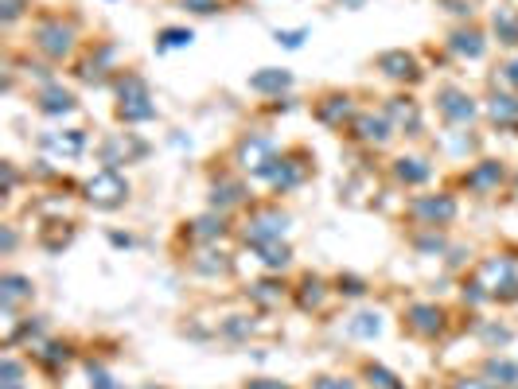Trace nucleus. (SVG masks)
Returning <instances> with one entry per match:
<instances>
[{"mask_svg":"<svg viewBox=\"0 0 518 389\" xmlns=\"http://www.w3.org/2000/svg\"><path fill=\"white\" fill-rule=\"evenodd\" d=\"M429 176H433V168H429L425 160H417V156H402V160H394V179H398V183H406V187H421Z\"/></svg>","mask_w":518,"mask_h":389,"instance_id":"nucleus-22","label":"nucleus"},{"mask_svg":"<svg viewBox=\"0 0 518 389\" xmlns=\"http://www.w3.org/2000/svg\"><path fill=\"white\" fill-rule=\"evenodd\" d=\"M347 327H351V335H359V339H378V335H382V316H378V312H374V316L363 312V316L351 319Z\"/></svg>","mask_w":518,"mask_h":389,"instance_id":"nucleus-28","label":"nucleus"},{"mask_svg":"<svg viewBox=\"0 0 518 389\" xmlns=\"http://www.w3.org/2000/svg\"><path fill=\"white\" fill-rule=\"evenodd\" d=\"M304 36H308L304 28H296V32H277V43H285V47H300Z\"/></svg>","mask_w":518,"mask_h":389,"instance_id":"nucleus-34","label":"nucleus"},{"mask_svg":"<svg viewBox=\"0 0 518 389\" xmlns=\"http://www.w3.org/2000/svg\"><path fill=\"white\" fill-rule=\"evenodd\" d=\"M312 164H316V160H312L304 148L281 152V156H277V164H273V172H269L273 191H293V187H300L304 179L312 176Z\"/></svg>","mask_w":518,"mask_h":389,"instance_id":"nucleus-8","label":"nucleus"},{"mask_svg":"<svg viewBox=\"0 0 518 389\" xmlns=\"http://www.w3.org/2000/svg\"><path fill=\"white\" fill-rule=\"evenodd\" d=\"M86 203L98 211H117L129 203V179L121 176L117 168H98L94 176L86 179Z\"/></svg>","mask_w":518,"mask_h":389,"instance_id":"nucleus-4","label":"nucleus"},{"mask_svg":"<svg viewBox=\"0 0 518 389\" xmlns=\"http://www.w3.org/2000/svg\"><path fill=\"white\" fill-rule=\"evenodd\" d=\"M378 71L386 74V78H394V82H421V67H417V59L409 55V51H382L378 55Z\"/></svg>","mask_w":518,"mask_h":389,"instance_id":"nucleus-13","label":"nucleus"},{"mask_svg":"<svg viewBox=\"0 0 518 389\" xmlns=\"http://www.w3.org/2000/svg\"><path fill=\"white\" fill-rule=\"evenodd\" d=\"M160 39H164V43H160V47H191V28H164V32H160Z\"/></svg>","mask_w":518,"mask_h":389,"instance_id":"nucleus-30","label":"nucleus"},{"mask_svg":"<svg viewBox=\"0 0 518 389\" xmlns=\"http://www.w3.org/2000/svg\"><path fill=\"white\" fill-rule=\"evenodd\" d=\"M156 117V106H152V94H148V82L141 74H125L117 82V121L125 125H141V121H152Z\"/></svg>","mask_w":518,"mask_h":389,"instance_id":"nucleus-2","label":"nucleus"},{"mask_svg":"<svg viewBox=\"0 0 518 389\" xmlns=\"http://www.w3.org/2000/svg\"><path fill=\"white\" fill-rule=\"evenodd\" d=\"M316 121L320 125H328V129H351V121H355V106H351V94H343V90H328L316 106Z\"/></svg>","mask_w":518,"mask_h":389,"instance_id":"nucleus-11","label":"nucleus"},{"mask_svg":"<svg viewBox=\"0 0 518 389\" xmlns=\"http://www.w3.org/2000/svg\"><path fill=\"white\" fill-rule=\"evenodd\" d=\"M363 370H367V378H370V386L374 389H406L394 374H390V370H382V366H374V362H367Z\"/></svg>","mask_w":518,"mask_h":389,"instance_id":"nucleus-29","label":"nucleus"},{"mask_svg":"<svg viewBox=\"0 0 518 389\" xmlns=\"http://www.w3.org/2000/svg\"><path fill=\"white\" fill-rule=\"evenodd\" d=\"M444 312L441 304H409L406 316H402V331H409L413 339H437L444 331Z\"/></svg>","mask_w":518,"mask_h":389,"instance_id":"nucleus-10","label":"nucleus"},{"mask_svg":"<svg viewBox=\"0 0 518 389\" xmlns=\"http://www.w3.org/2000/svg\"><path fill=\"white\" fill-rule=\"evenodd\" d=\"M324 300H328V284L308 273V277L300 281V288H296V308H300V312H320Z\"/></svg>","mask_w":518,"mask_h":389,"instance_id":"nucleus-19","label":"nucleus"},{"mask_svg":"<svg viewBox=\"0 0 518 389\" xmlns=\"http://www.w3.org/2000/svg\"><path fill=\"white\" fill-rule=\"evenodd\" d=\"M0 288H4L0 296H4V312H8V316L16 312L20 300H32V296H36V284L28 281V277H20V273H8V277L0 281Z\"/></svg>","mask_w":518,"mask_h":389,"instance_id":"nucleus-20","label":"nucleus"},{"mask_svg":"<svg viewBox=\"0 0 518 389\" xmlns=\"http://www.w3.org/2000/svg\"><path fill=\"white\" fill-rule=\"evenodd\" d=\"M312 389H355L351 378H328V374H320V378H312Z\"/></svg>","mask_w":518,"mask_h":389,"instance_id":"nucleus-33","label":"nucleus"},{"mask_svg":"<svg viewBox=\"0 0 518 389\" xmlns=\"http://www.w3.org/2000/svg\"><path fill=\"white\" fill-rule=\"evenodd\" d=\"M254 253H261L258 261L265 269H285V265L293 261V249L285 246L281 238H277V242H261V246H254Z\"/></svg>","mask_w":518,"mask_h":389,"instance_id":"nucleus-25","label":"nucleus"},{"mask_svg":"<svg viewBox=\"0 0 518 389\" xmlns=\"http://www.w3.org/2000/svg\"><path fill=\"white\" fill-rule=\"evenodd\" d=\"M184 12H195V16H215L222 12V0H180Z\"/></svg>","mask_w":518,"mask_h":389,"instance_id":"nucleus-31","label":"nucleus"},{"mask_svg":"<svg viewBox=\"0 0 518 389\" xmlns=\"http://www.w3.org/2000/svg\"><path fill=\"white\" fill-rule=\"evenodd\" d=\"M285 230H289V214L281 211V207H273V203H261V207H254L250 218H246L242 238H246L250 246H261V242H277Z\"/></svg>","mask_w":518,"mask_h":389,"instance_id":"nucleus-6","label":"nucleus"},{"mask_svg":"<svg viewBox=\"0 0 518 389\" xmlns=\"http://www.w3.org/2000/svg\"><path fill=\"white\" fill-rule=\"evenodd\" d=\"M74 39H78V28L74 20H63V16H39L36 28H32V47H36L43 59L51 63H63L74 51Z\"/></svg>","mask_w":518,"mask_h":389,"instance_id":"nucleus-1","label":"nucleus"},{"mask_svg":"<svg viewBox=\"0 0 518 389\" xmlns=\"http://www.w3.org/2000/svg\"><path fill=\"white\" fill-rule=\"evenodd\" d=\"M491 28H495L499 43L518 47V12H511V8H499V12L491 16Z\"/></svg>","mask_w":518,"mask_h":389,"instance_id":"nucleus-26","label":"nucleus"},{"mask_svg":"<svg viewBox=\"0 0 518 389\" xmlns=\"http://www.w3.org/2000/svg\"><path fill=\"white\" fill-rule=\"evenodd\" d=\"M234 164H238V172H254V176L269 179L273 164H277V148L261 133H242L234 144Z\"/></svg>","mask_w":518,"mask_h":389,"instance_id":"nucleus-5","label":"nucleus"},{"mask_svg":"<svg viewBox=\"0 0 518 389\" xmlns=\"http://www.w3.org/2000/svg\"><path fill=\"white\" fill-rule=\"evenodd\" d=\"M43 148H47V152H59V156H67V160H74V156H82V148H86V133H82V129L47 133V137H43Z\"/></svg>","mask_w":518,"mask_h":389,"instance_id":"nucleus-18","label":"nucleus"},{"mask_svg":"<svg viewBox=\"0 0 518 389\" xmlns=\"http://www.w3.org/2000/svg\"><path fill=\"white\" fill-rule=\"evenodd\" d=\"M222 234H226V218L215 211L191 222V238H195V242H219Z\"/></svg>","mask_w":518,"mask_h":389,"instance_id":"nucleus-24","label":"nucleus"},{"mask_svg":"<svg viewBox=\"0 0 518 389\" xmlns=\"http://www.w3.org/2000/svg\"><path fill=\"white\" fill-rule=\"evenodd\" d=\"M456 199L452 195H421V199H413L409 203V218L421 226V230H441L448 226L452 218H456Z\"/></svg>","mask_w":518,"mask_h":389,"instance_id":"nucleus-9","label":"nucleus"},{"mask_svg":"<svg viewBox=\"0 0 518 389\" xmlns=\"http://www.w3.org/2000/svg\"><path fill=\"white\" fill-rule=\"evenodd\" d=\"M487 378L495 382V386H515L518 382V366L515 362H507V358H487Z\"/></svg>","mask_w":518,"mask_h":389,"instance_id":"nucleus-27","label":"nucleus"},{"mask_svg":"<svg viewBox=\"0 0 518 389\" xmlns=\"http://www.w3.org/2000/svg\"><path fill=\"white\" fill-rule=\"evenodd\" d=\"M491 121L499 125V129H518V98L515 94H491Z\"/></svg>","mask_w":518,"mask_h":389,"instance_id":"nucleus-21","label":"nucleus"},{"mask_svg":"<svg viewBox=\"0 0 518 389\" xmlns=\"http://www.w3.org/2000/svg\"><path fill=\"white\" fill-rule=\"evenodd\" d=\"M476 284L483 288L487 300H499V304H515L518 300V273L507 257H487L476 269Z\"/></svg>","mask_w":518,"mask_h":389,"instance_id":"nucleus-3","label":"nucleus"},{"mask_svg":"<svg viewBox=\"0 0 518 389\" xmlns=\"http://www.w3.org/2000/svg\"><path fill=\"white\" fill-rule=\"evenodd\" d=\"M507 183V168H503V160H480V164H472L468 172H464V187L472 191V195H495L499 187Z\"/></svg>","mask_w":518,"mask_h":389,"instance_id":"nucleus-12","label":"nucleus"},{"mask_svg":"<svg viewBox=\"0 0 518 389\" xmlns=\"http://www.w3.org/2000/svg\"><path fill=\"white\" fill-rule=\"evenodd\" d=\"M452 389H499V386H495L487 374H483V378H476V374H460V378L452 382Z\"/></svg>","mask_w":518,"mask_h":389,"instance_id":"nucleus-32","label":"nucleus"},{"mask_svg":"<svg viewBox=\"0 0 518 389\" xmlns=\"http://www.w3.org/2000/svg\"><path fill=\"white\" fill-rule=\"evenodd\" d=\"M386 117H390L394 133H406V137H417V133H421V106H417L413 98H390Z\"/></svg>","mask_w":518,"mask_h":389,"instance_id":"nucleus-15","label":"nucleus"},{"mask_svg":"<svg viewBox=\"0 0 518 389\" xmlns=\"http://www.w3.org/2000/svg\"><path fill=\"white\" fill-rule=\"evenodd\" d=\"M36 109L39 113H47V117H67V113L78 109V102H74L71 90H63L59 82H51V86H43L36 94Z\"/></svg>","mask_w":518,"mask_h":389,"instance_id":"nucleus-17","label":"nucleus"},{"mask_svg":"<svg viewBox=\"0 0 518 389\" xmlns=\"http://www.w3.org/2000/svg\"><path fill=\"white\" fill-rule=\"evenodd\" d=\"M289 86H293L289 71H277V67H261V71L250 78V90H254V94H281V90H289Z\"/></svg>","mask_w":518,"mask_h":389,"instance_id":"nucleus-23","label":"nucleus"},{"mask_svg":"<svg viewBox=\"0 0 518 389\" xmlns=\"http://www.w3.org/2000/svg\"><path fill=\"white\" fill-rule=\"evenodd\" d=\"M20 4H24V0H4V20H8V24L20 16Z\"/></svg>","mask_w":518,"mask_h":389,"instance_id":"nucleus-35","label":"nucleus"},{"mask_svg":"<svg viewBox=\"0 0 518 389\" xmlns=\"http://www.w3.org/2000/svg\"><path fill=\"white\" fill-rule=\"evenodd\" d=\"M347 133H355L363 144H390L394 137V125H390V117L382 113V117H374V113H359L355 121H351V129Z\"/></svg>","mask_w":518,"mask_h":389,"instance_id":"nucleus-14","label":"nucleus"},{"mask_svg":"<svg viewBox=\"0 0 518 389\" xmlns=\"http://www.w3.org/2000/svg\"><path fill=\"white\" fill-rule=\"evenodd\" d=\"M437 113H441L444 125L460 129V125H472L480 117V106H476V98L468 90H460V86L448 82V86H437Z\"/></svg>","mask_w":518,"mask_h":389,"instance_id":"nucleus-7","label":"nucleus"},{"mask_svg":"<svg viewBox=\"0 0 518 389\" xmlns=\"http://www.w3.org/2000/svg\"><path fill=\"white\" fill-rule=\"evenodd\" d=\"M448 47H452L460 59H483V51H487V36H483L476 24H460V28H452Z\"/></svg>","mask_w":518,"mask_h":389,"instance_id":"nucleus-16","label":"nucleus"}]
</instances>
